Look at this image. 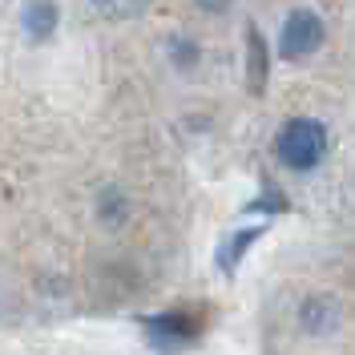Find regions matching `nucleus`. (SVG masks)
Instances as JSON below:
<instances>
[{"label": "nucleus", "mask_w": 355, "mask_h": 355, "mask_svg": "<svg viewBox=\"0 0 355 355\" xmlns=\"http://www.w3.org/2000/svg\"><path fill=\"white\" fill-rule=\"evenodd\" d=\"M275 154L287 170H311L319 166L323 154H327V130L315 121V117H291L287 125L279 130V141H275Z\"/></svg>", "instance_id": "obj_1"}, {"label": "nucleus", "mask_w": 355, "mask_h": 355, "mask_svg": "<svg viewBox=\"0 0 355 355\" xmlns=\"http://www.w3.org/2000/svg\"><path fill=\"white\" fill-rule=\"evenodd\" d=\"M323 37H327V28H323V21L315 12L311 8H295L287 17V24H283L279 53H283V61H303V57H311L323 44Z\"/></svg>", "instance_id": "obj_2"}, {"label": "nucleus", "mask_w": 355, "mask_h": 355, "mask_svg": "<svg viewBox=\"0 0 355 355\" xmlns=\"http://www.w3.org/2000/svg\"><path fill=\"white\" fill-rule=\"evenodd\" d=\"M266 41H263V33L250 24L246 28V89L259 97V93H266Z\"/></svg>", "instance_id": "obj_3"}, {"label": "nucleus", "mask_w": 355, "mask_h": 355, "mask_svg": "<svg viewBox=\"0 0 355 355\" xmlns=\"http://www.w3.org/2000/svg\"><path fill=\"white\" fill-rule=\"evenodd\" d=\"M57 21H61V12H57L53 0H28L24 4V33L33 41H49L57 33Z\"/></svg>", "instance_id": "obj_4"}, {"label": "nucleus", "mask_w": 355, "mask_h": 355, "mask_svg": "<svg viewBox=\"0 0 355 355\" xmlns=\"http://www.w3.org/2000/svg\"><path fill=\"white\" fill-rule=\"evenodd\" d=\"M335 323H339V303L331 295H311L303 303V327L307 331H335Z\"/></svg>", "instance_id": "obj_5"}, {"label": "nucleus", "mask_w": 355, "mask_h": 355, "mask_svg": "<svg viewBox=\"0 0 355 355\" xmlns=\"http://www.w3.org/2000/svg\"><path fill=\"white\" fill-rule=\"evenodd\" d=\"M259 234H263L259 226H246V230H239V234H234V239L218 250V263H222V270H226V275H234V266H239V259H243V250L254 243Z\"/></svg>", "instance_id": "obj_6"}, {"label": "nucleus", "mask_w": 355, "mask_h": 355, "mask_svg": "<svg viewBox=\"0 0 355 355\" xmlns=\"http://www.w3.org/2000/svg\"><path fill=\"white\" fill-rule=\"evenodd\" d=\"M150 335H154V339H162V335L190 339V335H194V319H186V315H157L154 323H150Z\"/></svg>", "instance_id": "obj_7"}, {"label": "nucleus", "mask_w": 355, "mask_h": 355, "mask_svg": "<svg viewBox=\"0 0 355 355\" xmlns=\"http://www.w3.org/2000/svg\"><path fill=\"white\" fill-rule=\"evenodd\" d=\"M105 17H133L141 8V0H93Z\"/></svg>", "instance_id": "obj_8"}, {"label": "nucleus", "mask_w": 355, "mask_h": 355, "mask_svg": "<svg viewBox=\"0 0 355 355\" xmlns=\"http://www.w3.org/2000/svg\"><path fill=\"white\" fill-rule=\"evenodd\" d=\"M174 57H178V61H186V65H190V61L198 57V49H194V44H182V41H178V44H174Z\"/></svg>", "instance_id": "obj_9"}, {"label": "nucleus", "mask_w": 355, "mask_h": 355, "mask_svg": "<svg viewBox=\"0 0 355 355\" xmlns=\"http://www.w3.org/2000/svg\"><path fill=\"white\" fill-rule=\"evenodd\" d=\"M198 4L206 12H226V8H230V0H198Z\"/></svg>", "instance_id": "obj_10"}]
</instances>
